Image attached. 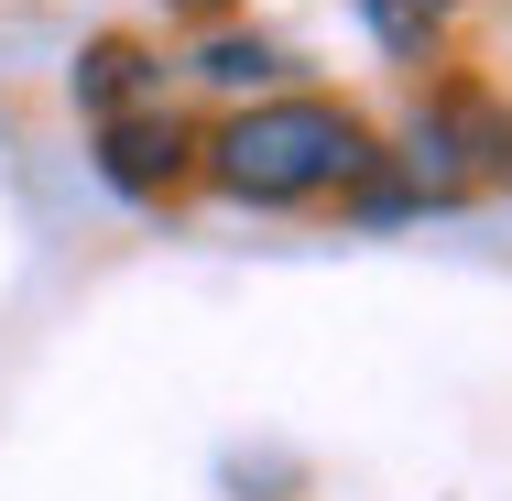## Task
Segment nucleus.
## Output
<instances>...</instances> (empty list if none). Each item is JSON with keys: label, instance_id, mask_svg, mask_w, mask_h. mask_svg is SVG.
<instances>
[{"label": "nucleus", "instance_id": "20e7f679", "mask_svg": "<svg viewBox=\"0 0 512 501\" xmlns=\"http://www.w3.org/2000/svg\"><path fill=\"white\" fill-rule=\"evenodd\" d=\"M164 99V55H142L131 33H109L77 55V109H99V120H142V109Z\"/></svg>", "mask_w": 512, "mask_h": 501}, {"label": "nucleus", "instance_id": "423d86ee", "mask_svg": "<svg viewBox=\"0 0 512 501\" xmlns=\"http://www.w3.org/2000/svg\"><path fill=\"white\" fill-rule=\"evenodd\" d=\"M218 88H251V77H284V44H262V33H229V44H207L197 55Z\"/></svg>", "mask_w": 512, "mask_h": 501}, {"label": "nucleus", "instance_id": "f03ea898", "mask_svg": "<svg viewBox=\"0 0 512 501\" xmlns=\"http://www.w3.org/2000/svg\"><path fill=\"white\" fill-rule=\"evenodd\" d=\"M414 197H480V186H512V109L491 99H436L414 120Z\"/></svg>", "mask_w": 512, "mask_h": 501}, {"label": "nucleus", "instance_id": "39448f33", "mask_svg": "<svg viewBox=\"0 0 512 501\" xmlns=\"http://www.w3.org/2000/svg\"><path fill=\"white\" fill-rule=\"evenodd\" d=\"M447 11H458V0H360V22H371L393 55H425V44L447 33Z\"/></svg>", "mask_w": 512, "mask_h": 501}, {"label": "nucleus", "instance_id": "f257e3e1", "mask_svg": "<svg viewBox=\"0 0 512 501\" xmlns=\"http://www.w3.org/2000/svg\"><path fill=\"white\" fill-rule=\"evenodd\" d=\"M371 131H360V109L338 99H273V109H240L218 142H207V164H218V186L229 197H262V207H295V197H349L360 175H371Z\"/></svg>", "mask_w": 512, "mask_h": 501}, {"label": "nucleus", "instance_id": "7ed1b4c3", "mask_svg": "<svg viewBox=\"0 0 512 501\" xmlns=\"http://www.w3.org/2000/svg\"><path fill=\"white\" fill-rule=\"evenodd\" d=\"M99 175L120 197H175V186H186V120H164V109L99 120Z\"/></svg>", "mask_w": 512, "mask_h": 501}, {"label": "nucleus", "instance_id": "0eeeda50", "mask_svg": "<svg viewBox=\"0 0 512 501\" xmlns=\"http://www.w3.org/2000/svg\"><path fill=\"white\" fill-rule=\"evenodd\" d=\"M175 11H218V0H175Z\"/></svg>", "mask_w": 512, "mask_h": 501}]
</instances>
